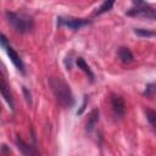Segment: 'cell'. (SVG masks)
Here are the masks:
<instances>
[{
    "label": "cell",
    "mask_w": 156,
    "mask_h": 156,
    "mask_svg": "<svg viewBox=\"0 0 156 156\" xmlns=\"http://www.w3.org/2000/svg\"><path fill=\"white\" fill-rule=\"evenodd\" d=\"M49 85L58 105H61L62 107H68V108L74 105V99L69 89V85L63 79H61L60 77H50Z\"/></svg>",
    "instance_id": "6da1fadb"
},
{
    "label": "cell",
    "mask_w": 156,
    "mask_h": 156,
    "mask_svg": "<svg viewBox=\"0 0 156 156\" xmlns=\"http://www.w3.org/2000/svg\"><path fill=\"white\" fill-rule=\"evenodd\" d=\"M6 18H7L9 23L12 26V28L18 33H27L33 28L32 17L26 15V13L7 11L6 12Z\"/></svg>",
    "instance_id": "7a4b0ae2"
},
{
    "label": "cell",
    "mask_w": 156,
    "mask_h": 156,
    "mask_svg": "<svg viewBox=\"0 0 156 156\" xmlns=\"http://www.w3.org/2000/svg\"><path fill=\"white\" fill-rule=\"evenodd\" d=\"M134 7L130 9L129 11H127L128 16H144V17H149L151 20H155V10L149 6L145 1L143 0H134Z\"/></svg>",
    "instance_id": "3957f363"
},
{
    "label": "cell",
    "mask_w": 156,
    "mask_h": 156,
    "mask_svg": "<svg viewBox=\"0 0 156 156\" xmlns=\"http://www.w3.org/2000/svg\"><path fill=\"white\" fill-rule=\"evenodd\" d=\"M110 101H111V107H112L115 116L118 118L123 117L126 113V102H124L123 98L117 94H111Z\"/></svg>",
    "instance_id": "277c9868"
},
{
    "label": "cell",
    "mask_w": 156,
    "mask_h": 156,
    "mask_svg": "<svg viewBox=\"0 0 156 156\" xmlns=\"http://www.w3.org/2000/svg\"><path fill=\"white\" fill-rule=\"evenodd\" d=\"M58 26H65V27H68L69 29H73V30H77L87 24H89V21L88 20H84V18H62L60 17L58 18Z\"/></svg>",
    "instance_id": "5b68a950"
},
{
    "label": "cell",
    "mask_w": 156,
    "mask_h": 156,
    "mask_svg": "<svg viewBox=\"0 0 156 156\" xmlns=\"http://www.w3.org/2000/svg\"><path fill=\"white\" fill-rule=\"evenodd\" d=\"M0 93L4 96V99L6 100V102L10 105V108L13 111L15 105H13V99H12V95H11V91H10V87H9L6 79L4 78V76L1 73H0Z\"/></svg>",
    "instance_id": "8992f818"
},
{
    "label": "cell",
    "mask_w": 156,
    "mask_h": 156,
    "mask_svg": "<svg viewBox=\"0 0 156 156\" xmlns=\"http://www.w3.org/2000/svg\"><path fill=\"white\" fill-rule=\"evenodd\" d=\"M5 50H6V52H7L9 57H10V60H11V62L15 65V67H16L18 71H21V72H24V65H23V61L21 60L20 55L15 51V49H13L12 46L7 45V46L5 48Z\"/></svg>",
    "instance_id": "52a82bcc"
},
{
    "label": "cell",
    "mask_w": 156,
    "mask_h": 156,
    "mask_svg": "<svg viewBox=\"0 0 156 156\" xmlns=\"http://www.w3.org/2000/svg\"><path fill=\"white\" fill-rule=\"evenodd\" d=\"M98 122H99V110H93V111L90 112L89 117H88V122H87V127H85L87 132H88V133L93 132L94 128L96 127Z\"/></svg>",
    "instance_id": "ba28073f"
},
{
    "label": "cell",
    "mask_w": 156,
    "mask_h": 156,
    "mask_svg": "<svg viewBox=\"0 0 156 156\" xmlns=\"http://www.w3.org/2000/svg\"><path fill=\"white\" fill-rule=\"evenodd\" d=\"M16 144H17V147L21 150V152H22L23 155H34V154H37V151L33 149V146H30V145H28L27 143H24L23 139L20 138V136H17Z\"/></svg>",
    "instance_id": "9c48e42d"
},
{
    "label": "cell",
    "mask_w": 156,
    "mask_h": 156,
    "mask_svg": "<svg viewBox=\"0 0 156 156\" xmlns=\"http://www.w3.org/2000/svg\"><path fill=\"white\" fill-rule=\"evenodd\" d=\"M118 58L123 63H130V62H133L134 56H133L132 51L128 48H119V50H118Z\"/></svg>",
    "instance_id": "30bf717a"
},
{
    "label": "cell",
    "mask_w": 156,
    "mask_h": 156,
    "mask_svg": "<svg viewBox=\"0 0 156 156\" xmlns=\"http://www.w3.org/2000/svg\"><path fill=\"white\" fill-rule=\"evenodd\" d=\"M76 63H77L78 68H80V69L89 77L90 82H94V73H93V71L90 69V67L87 65V62L84 61V58H83V57H78V58L76 60Z\"/></svg>",
    "instance_id": "8fae6325"
},
{
    "label": "cell",
    "mask_w": 156,
    "mask_h": 156,
    "mask_svg": "<svg viewBox=\"0 0 156 156\" xmlns=\"http://www.w3.org/2000/svg\"><path fill=\"white\" fill-rule=\"evenodd\" d=\"M115 2H116V0H105L101 4V6L99 7V10L96 11V15H102V13L110 11L112 9V6L115 5Z\"/></svg>",
    "instance_id": "7c38bea8"
},
{
    "label": "cell",
    "mask_w": 156,
    "mask_h": 156,
    "mask_svg": "<svg viewBox=\"0 0 156 156\" xmlns=\"http://www.w3.org/2000/svg\"><path fill=\"white\" fill-rule=\"evenodd\" d=\"M134 33L139 37H145V38H152L155 35V32L154 30H150V29H143V28H136L134 29Z\"/></svg>",
    "instance_id": "4fadbf2b"
},
{
    "label": "cell",
    "mask_w": 156,
    "mask_h": 156,
    "mask_svg": "<svg viewBox=\"0 0 156 156\" xmlns=\"http://www.w3.org/2000/svg\"><path fill=\"white\" fill-rule=\"evenodd\" d=\"M146 118H147L149 123H150L152 127H155V122H156V112H155L154 110H150V108L146 110Z\"/></svg>",
    "instance_id": "5bb4252c"
},
{
    "label": "cell",
    "mask_w": 156,
    "mask_h": 156,
    "mask_svg": "<svg viewBox=\"0 0 156 156\" xmlns=\"http://www.w3.org/2000/svg\"><path fill=\"white\" fill-rule=\"evenodd\" d=\"M22 91H23V95H24V99H26V101H27V104L30 106L32 105V102H33V100H32V94H30V91L26 88V87H23L22 88Z\"/></svg>",
    "instance_id": "9a60e30c"
},
{
    "label": "cell",
    "mask_w": 156,
    "mask_h": 156,
    "mask_svg": "<svg viewBox=\"0 0 156 156\" xmlns=\"http://www.w3.org/2000/svg\"><path fill=\"white\" fill-rule=\"evenodd\" d=\"M154 93H155V84H149L144 91V95H146L147 98H151L154 95Z\"/></svg>",
    "instance_id": "2e32d148"
},
{
    "label": "cell",
    "mask_w": 156,
    "mask_h": 156,
    "mask_svg": "<svg viewBox=\"0 0 156 156\" xmlns=\"http://www.w3.org/2000/svg\"><path fill=\"white\" fill-rule=\"evenodd\" d=\"M0 45L5 49L7 45H9V41H7V38H6V35L5 34H2V33H0Z\"/></svg>",
    "instance_id": "e0dca14e"
},
{
    "label": "cell",
    "mask_w": 156,
    "mask_h": 156,
    "mask_svg": "<svg viewBox=\"0 0 156 156\" xmlns=\"http://www.w3.org/2000/svg\"><path fill=\"white\" fill-rule=\"evenodd\" d=\"M71 55H72V52L69 54V56L67 55V57H66V60H65V65H66L67 69H71V67H72V58H71Z\"/></svg>",
    "instance_id": "ac0fdd59"
},
{
    "label": "cell",
    "mask_w": 156,
    "mask_h": 156,
    "mask_svg": "<svg viewBox=\"0 0 156 156\" xmlns=\"http://www.w3.org/2000/svg\"><path fill=\"white\" fill-rule=\"evenodd\" d=\"M85 106H87V96H85V99H84V102H83V105H82L80 110L77 112V115H82V113H83V111H84V108H85Z\"/></svg>",
    "instance_id": "d6986e66"
},
{
    "label": "cell",
    "mask_w": 156,
    "mask_h": 156,
    "mask_svg": "<svg viewBox=\"0 0 156 156\" xmlns=\"http://www.w3.org/2000/svg\"><path fill=\"white\" fill-rule=\"evenodd\" d=\"M0 107H1V105H0Z\"/></svg>",
    "instance_id": "ffe728a7"
}]
</instances>
